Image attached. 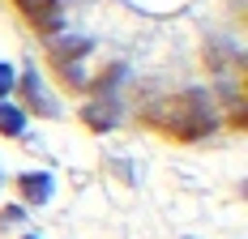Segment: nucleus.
<instances>
[{"mask_svg":"<svg viewBox=\"0 0 248 239\" xmlns=\"http://www.w3.org/2000/svg\"><path fill=\"white\" fill-rule=\"evenodd\" d=\"M141 124L150 133H158L163 141H201L218 128V116L201 90H184V94H167L154 107H146Z\"/></svg>","mask_w":248,"mask_h":239,"instance_id":"nucleus-1","label":"nucleus"},{"mask_svg":"<svg viewBox=\"0 0 248 239\" xmlns=\"http://www.w3.org/2000/svg\"><path fill=\"white\" fill-rule=\"evenodd\" d=\"M13 9L22 13L30 30H39L43 39H51L60 26H64V4L60 0H13Z\"/></svg>","mask_w":248,"mask_h":239,"instance_id":"nucleus-2","label":"nucleus"},{"mask_svg":"<svg viewBox=\"0 0 248 239\" xmlns=\"http://www.w3.org/2000/svg\"><path fill=\"white\" fill-rule=\"evenodd\" d=\"M17 192H22L30 205H43L51 196V175L47 171H22L17 175Z\"/></svg>","mask_w":248,"mask_h":239,"instance_id":"nucleus-3","label":"nucleus"},{"mask_svg":"<svg viewBox=\"0 0 248 239\" xmlns=\"http://www.w3.org/2000/svg\"><path fill=\"white\" fill-rule=\"evenodd\" d=\"M81 120H86L94 133H107V128L116 124V103H111V98H94V103L81 107Z\"/></svg>","mask_w":248,"mask_h":239,"instance_id":"nucleus-4","label":"nucleus"},{"mask_svg":"<svg viewBox=\"0 0 248 239\" xmlns=\"http://www.w3.org/2000/svg\"><path fill=\"white\" fill-rule=\"evenodd\" d=\"M22 98H26V107H30V111L51 116V103L43 98V81H39V73H34V69H26V77H22Z\"/></svg>","mask_w":248,"mask_h":239,"instance_id":"nucleus-5","label":"nucleus"},{"mask_svg":"<svg viewBox=\"0 0 248 239\" xmlns=\"http://www.w3.org/2000/svg\"><path fill=\"white\" fill-rule=\"evenodd\" d=\"M22 128H26V111H22V107L0 103V133H4V137H17Z\"/></svg>","mask_w":248,"mask_h":239,"instance_id":"nucleus-6","label":"nucleus"},{"mask_svg":"<svg viewBox=\"0 0 248 239\" xmlns=\"http://www.w3.org/2000/svg\"><path fill=\"white\" fill-rule=\"evenodd\" d=\"M13 81H17V73H13V64H4V60H0V98H4L9 90H13Z\"/></svg>","mask_w":248,"mask_h":239,"instance_id":"nucleus-7","label":"nucleus"},{"mask_svg":"<svg viewBox=\"0 0 248 239\" xmlns=\"http://www.w3.org/2000/svg\"><path fill=\"white\" fill-rule=\"evenodd\" d=\"M26 239H34V235H26Z\"/></svg>","mask_w":248,"mask_h":239,"instance_id":"nucleus-8","label":"nucleus"}]
</instances>
